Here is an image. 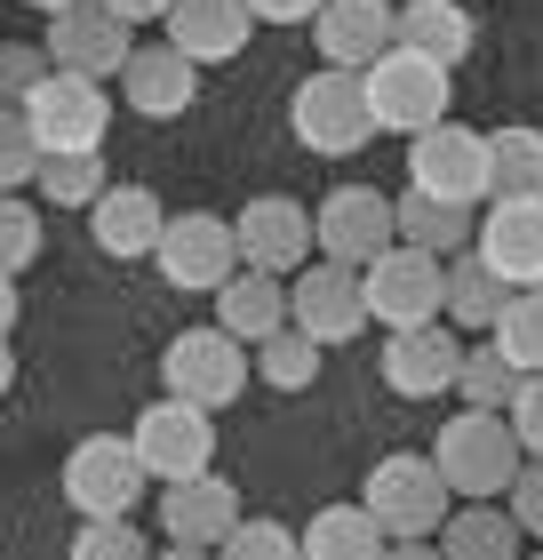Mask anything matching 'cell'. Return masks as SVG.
Instances as JSON below:
<instances>
[{"instance_id":"cell-1","label":"cell","mask_w":543,"mask_h":560,"mask_svg":"<svg viewBox=\"0 0 543 560\" xmlns=\"http://www.w3.org/2000/svg\"><path fill=\"white\" fill-rule=\"evenodd\" d=\"M456 72L416 57V48H383V57L359 72V89H368V113H376V137H424L448 120V89Z\"/></svg>"},{"instance_id":"cell-2","label":"cell","mask_w":543,"mask_h":560,"mask_svg":"<svg viewBox=\"0 0 543 560\" xmlns=\"http://www.w3.org/2000/svg\"><path fill=\"white\" fill-rule=\"evenodd\" d=\"M359 504H368V521H376L392 545H432L456 497H448V480H439V465H432V456H408V448H392V456H383V465L368 472Z\"/></svg>"},{"instance_id":"cell-3","label":"cell","mask_w":543,"mask_h":560,"mask_svg":"<svg viewBox=\"0 0 543 560\" xmlns=\"http://www.w3.org/2000/svg\"><path fill=\"white\" fill-rule=\"evenodd\" d=\"M432 465H439V480H448V497L487 504V497L511 489V472H520V441H511V424L496 409H463V417L439 424Z\"/></svg>"},{"instance_id":"cell-4","label":"cell","mask_w":543,"mask_h":560,"mask_svg":"<svg viewBox=\"0 0 543 560\" xmlns=\"http://www.w3.org/2000/svg\"><path fill=\"white\" fill-rule=\"evenodd\" d=\"M248 345H232L224 328H185V337H168L161 352V385L168 400H192V409H232V400L248 393Z\"/></svg>"},{"instance_id":"cell-5","label":"cell","mask_w":543,"mask_h":560,"mask_svg":"<svg viewBox=\"0 0 543 560\" xmlns=\"http://www.w3.org/2000/svg\"><path fill=\"white\" fill-rule=\"evenodd\" d=\"M137 497H144V465H137V448H128V432H88V441H72L64 504L81 521H128Z\"/></svg>"},{"instance_id":"cell-6","label":"cell","mask_w":543,"mask_h":560,"mask_svg":"<svg viewBox=\"0 0 543 560\" xmlns=\"http://www.w3.org/2000/svg\"><path fill=\"white\" fill-rule=\"evenodd\" d=\"M128 448H137L144 480L176 489V480H200L216 465V417L192 409V400H152V409L137 417V432H128Z\"/></svg>"},{"instance_id":"cell-7","label":"cell","mask_w":543,"mask_h":560,"mask_svg":"<svg viewBox=\"0 0 543 560\" xmlns=\"http://www.w3.org/2000/svg\"><path fill=\"white\" fill-rule=\"evenodd\" d=\"M288 129L304 152H328V161H344V152H359L376 137V113H368V89H359V72H312V81L296 89L288 105Z\"/></svg>"},{"instance_id":"cell-8","label":"cell","mask_w":543,"mask_h":560,"mask_svg":"<svg viewBox=\"0 0 543 560\" xmlns=\"http://www.w3.org/2000/svg\"><path fill=\"white\" fill-rule=\"evenodd\" d=\"M439 257H424V248H408V241H392L383 257H368L359 265V296H368V328H424V320H439Z\"/></svg>"},{"instance_id":"cell-9","label":"cell","mask_w":543,"mask_h":560,"mask_svg":"<svg viewBox=\"0 0 543 560\" xmlns=\"http://www.w3.org/2000/svg\"><path fill=\"white\" fill-rule=\"evenodd\" d=\"M408 192H432V200H456V209H480V200H487V129L439 120V129L408 137Z\"/></svg>"},{"instance_id":"cell-10","label":"cell","mask_w":543,"mask_h":560,"mask_svg":"<svg viewBox=\"0 0 543 560\" xmlns=\"http://www.w3.org/2000/svg\"><path fill=\"white\" fill-rule=\"evenodd\" d=\"M24 120H33L40 152H96L113 129V89L81 81V72H48V81L24 96Z\"/></svg>"},{"instance_id":"cell-11","label":"cell","mask_w":543,"mask_h":560,"mask_svg":"<svg viewBox=\"0 0 543 560\" xmlns=\"http://www.w3.org/2000/svg\"><path fill=\"white\" fill-rule=\"evenodd\" d=\"M48 65L57 72H81V81H120V65H128V48H137V33L105 9V0H72V9L48 16Z\"/></svg>"},{"instance_id":"cell-12","label":"cell","mask_w":543,"mask_h":560,"mask_svg":"<svg viewBox=\"0 0 543 560\" xmlns=\"http://www.w3.org/2000/svg\"><path fill=\"white\" fill-rule=\"evenodd\" d=\"M152 265H161V280L168 289H224L232 272H240V241H232V217H168L161 224V248H152Z\"/></svg>"},{"instance_id":"cell-13","label":"cell","mask_w":543,"mask_h":560,"mask_svg":"<svg viewBox=\"0 0 543 560\" xmlns=\"http://www.w3.org/2000/svg\"><path fill=\"white\" fill-rule=\"evenodd\" d=\"M232 241H240V265L248 272H272V280H288L312 265V209L288 192H256L240 217H232Z\"/></svg>"},{"instance_id":"cell-14","label":"cell","mask_w":543,"mask_h":560,"mask_svg":"<svg viewBox=\"0 0 543 560\" xmlns=\"http://www.w3.org/2000/svg\"><path fill=\"white\" fill-rule=\"evenodd\" d=\"M288 328H304L320 352L328 345H352L359 328H368V296H359V272L352 265H304L288 272Z\"/></svg>"},{"instance_id":"cell-15","label":"cell","mask_w":543,"mask_h":560,"mask_svg":"<svg viewBox=\"0 0 543 560\" xmlns=\"http://www.w3.org/2000/svg\"><path fill=\"white\" fill-rule=\"evenodd\" d=\"M312 248L328 265H368L392 248V200H383L376 185H335L320 209H312Z\"/></svg>"},{"instance_id":"cell-16","label":"cell","mask_w":543,"mask_h":560,"mask_svg":"<svg viewBox=\"0 0 543 560\" xmlns=\"http://www.w3.org/2000/svg\"><path fill=\"white\" fill-rule=\"evenodd\" d=\"M472 257L504 289H543V200H496L472 224Z\"/></svg>"},{"instance_id":"cell-17","label":"cell","mask_w":543,"mask_h":560,"mask_svg":"<svg viewBox=\"0 0 543 560\" xmlns=\"http://www.w3.org/2000/svg\"><path fill=\"white\" fill-rule=\"evenodd\" d=\"M456 369H463V345L448 320H424V328H392V345H383V385L400 400H439L456 393Z\"/></svg>"},{"instance_id":"cell-18","label":"cell","mask_w":543,"mask_h":560,"mask_svg":"<svg viewBox=\"0 0 543 560\" xmlns=\"http://www.w3.org/2000/svg\"><path fill=\"white\" fill-rule=\"evenodd\" d=\"M328 72H368L392 48V0H320V16L304 24Z\"/></svg>"},{"instance_id":"cell-19","label":"cell","mask_w":543,"mask_h":560,"mask_svg":"<svg viewBox=\"0 0 543 560\" xmlns=\"http://www.w3.org/2000/svg\"><path fill=\"white\" fill-rule=\"evenodd\" d=\"M240 489L216 472H200V480H176V489H161V537L168 545H192V552H216L232 528H240Z\"/></svg>"},{"instance_id":"cell-20","label":"cell","mask_w":543,"mask_h":560,"mask_svg":"<svg viewBox=\"0 0 543 560\" xmlns=\"http://www.w3.org/2000/svg\"><path fill=\"white\" fill-rule=\"evenodd\" d=\"M113 89L128 96V113H137V120H185L192 96H200V65L176 57L168 40L161 48H128V65H120Z\"/></svg>"},{"instance_id":"cell-21","label":"cell","mask_w":543,"mask_h":560,"mask_svg":"<svg viewBox=\"0 0 543 560\" xmlns=\"http://www.w3.org/2000/svg\"><path fill=\"white\" fill-rule=\"evenodd\" d=\"M161 24H168V48L192 57V65H232L248 48V33H256L248 0H176Z\"/></svg>"},{"instance_id":"cell-22","label":"cell","mask_w":543,"mask_h":560,"mask_svg":"<svg viewBox=\"0 0 543 560\" xmlns=\"http://www.w3.org/2000/svg\"><path fill=\"white\" fill-rule=\"evenodd\" d=\"M161 224H168V209H161V192H152V185H105V192H96V209H88L96 248L120 257V265L152 257V248H161Z\"/></svg>"},{"instance_id":"cell-23","label":"cell","mask_w":543,"mask_h":560,"mask_svg":"<svg viewBox=\"0 0 543 560\" xmlns=\"http://www.w3.org/2000/svg\"><path fill=\"white\" fill-rule=\"evenodd\" d=\"M216 328H224L232 345H264L272 328H288V280L240 265V272L216 289Z\"/></svg>"},{"instance_id":"cell-24","label":"cell","mask_w":543,"mask_h":560,"mask_svg":"<svg viewBox=\"0 0 543 560\" xmlns=\"http://www.w3.org/2000/svg\"><path fill=\"white\" fill-rule=\"evenodd\" d=\"M472 209H456V200H432V192H400L392 200V241H408V248H424V257H463L472 248Z\"/></svg>"},{"instance_id":"cell-25","label":"cell","mask_w":543,"mask_h":560,"mask_svg":"<svg viewBox=\"0 0 543 560\" xmlns=\"http://www.w3.org/2000/svg\"><path fill=\"white\" fill-rule=\"evenodd\" d=\"M392 48H416V57L456 72L472 57V16L456 0H408V9H392Z\"/></svg>"},{"instance_id":"cell-26","label":"cell","mask_w":543,"mask_h":560,"mask_svg":"<svg viewBox=\"0 0 543 560\" xmlns=\"http://www.w3.org/2000/svg\"><path fill=\"white\" fill-rule=\"evenodd\" d=\"M296 545H304V560H383L392 537L368 521V504H320V513L296 528Z\"/></svg>"},{"instance_id":"cell-27","label":"cell","mask_w":543,"mask_h":560,"mask_svg":"<svg viewBox=\"0 0 543 560\" xmlns=\"http://www.w3.org/2000/svg\"><path fill=\"white\" fill-rule=\"evenodd\" d=\"M487 200H543V129H487Z\"/></svg>"},{"instance_id":"cell-28","label":"cell","mask_w":543,"mask_h":560,"mask_svg":"<svg viewBox=\"0 0 543 560\" xmlns=\"http://www.w3.org/2000/svg\"><path fill=\"white\" fill-rule=\"evenodd\" d=\"M504 296H511V289L472 257V248H463V257H448V272H439V320H456V328H496Z\"/></svg>"},{"instance_id":"cell-29","label":"cell","mask_w":543,"mask_h":560,"mask_svg":"<svg viewBox=\"0 0 543 560\" xmlns=\"http://www.w3.org/2000/svg\"><path fill=\"white\" fill-rule=\"evenodd\" d=\"M439 560H520V521L496 504H463L456 521H439Z\"/></svg>"},{"instance_id":"cell-30","label":"cell","mask_w":543,"mask_h":560,"mask_svg":"<svg viewBox=\"0 0 543 560\" xmlns=\"http://www.w3.org/2000/svg\"><path fill=\"white\" fill-rule=\"evenodd\" d=\"M487 345H496L520 376H543V289H511L496 328H487Z\"/></svg>"},{"instance_id":"cell-31","label":"cell","mask_w":543,"mask_h":560,"mask_svg":"<svg viewBox=\"0 0 543 560\" xmlns=\"http://www.w3.org/2000/svg\"><path fill=\"white\" fill-rule=\"evenodd\" d=\"M40 200L48 209H96V192L113 185L105 176V152H40Z\"/></svg>"},{"instance_id":"cell-32","label":"cell","mask_w":543,"mask_h":560,"mask_svg":"<svg viewBox=\"0 0 543 560\" xmlns=\"http://www.w3.org/2000/svg\"><path fill=\"white\" fill-rule=\"evenodd\" d=\"M248 369L264 376L272 393H304V385L320 376V345L304 337V328H272V337L256 345V361H248Z\"/></svg>"},{"instance_id":"cell-33","label":"cell","mask_w":543,"mask_h":560,"mask_svg":"<svg viewBox=\"0 0 543 560\" xmlns=\"http://www.w3.org/2000/svg\"><path fill=\"white\" fill-rule=\"evenodd\" d=\"M456 393H463V409H511V393H520V369L504 361L496 345H472L463 352V369H456Z\"/></svg>"},{"instance_id":"cell-34","label":"cell","mask_w":543,"mask_h":560,"mask_svg":"<svg viewBox=\"0 0 543 560\" xmlns=\"http://www.w3.org/2000/svg\"><path fill=\"white\" fill-rule=\"evenodd\" d=\"M33 176H40V137L24 105H0V192H24Z\"/></svg>"},{"instance_id":"cell-35","label":"cell","mask_w":543,"mask_h":560,"mask_svg":"<svg viewBox=\"0 0 543 560\" xmlns=\"http://www.w3.org/2000/svg\"><path fill=\"white\" fill-rule=\"evenodd\" d=\"M40 241H48L40 233V209L24 192H0V272H24L40 257Z\"/></svg>"},{"instance_id":"cell-36","label":"cell","mask_w":543,"mask_h":560,"mask_svg":"<svg viewBox=\"0 0 543 560\" xmlns=\"http://www.w3.org/2000/svg\"><path fill=\"white\" fill-rule=\"evenodd\" d=\"M216 560H304V545H296V528H280V521H240L216 545Z\"/></svg>"},{"instance_id":"cell-37","label":"cell","mask_w":543,"mask_h":560,"mask_svg":"<svg viewBox=\"0 0 543 560\" xmlns=\"http://www.w3.org/2000/svg\"><path fill=\"white\" fill-rule=\"evenodd\" d=\"M72 560H152V537H137V521H81Z\"/></svg>"},{"instance_id":"cell-38","label":"cell","mask_w":543,"mask_h":560,"mask_svg":"<svg viewBox=\"0 0 543 560\" xmlns=\"http://www.w3.org/2000/svg\"><path fill=\"white\" fill-rule=\"evenodd\" d=\"M48 48H33V40H0V105H24L40 81H48Z\"/></svg>"},{"instance_id":"cell-39","label":"cell","mask_w":543,"mask_h":560,"mask_svg":"<svg viewBox=\"0 0 543 560\" xmlns=\"http://www.w3.org/2000/svg\"><path fill=\"white\" fill-rule=\"evenodd\" d=\"M504 424H511V441H520V456H535V465H543V376H520Z\"/></svg>"},{"instance_id":"cell-40","label":"cell","mask_w":543,"mask_h":560,"mask_svg":"<svg viewBox=\"0 0 543 560\" xmlns=\"http://www.w3.org/2000/svg\"><path fill=\"white\" fill-rule=\"evenodd\" d=\"M511 521H520V537H543V465L520 456V472H511Z\"/></svg>"},{"instance_id":"cell-41","label":"cell","mask_w":543,"mask_h":560,"mask_svg":"<svg viewBox=\"0 0 543 560\" xmlns=\"http://www.w3.org/2000/svg\"><path fill=\"white\" fill-rule=\"evenodd\" d=\"M248 16H256V24H312L320 0H248Z\"/></svg>"},{"instance_id":"cell-42","label":"cell","mask_w":543,"mask_h":560,"mask_svg":"<svg viewBox=\"0 0 543 560\" xmlns=\"http://www.w3.org/2000/svg\"><path fill=\"white\" fill-rule=\"evenodd\" d=\"M105 9H113L120 24H161V16L176 9V0H105Z\"/></svg>"},{"instance_id":"cell-43","label":"cell","mask_w":543,"mask_h":560,"mask_svg":"<svg viewBox=\"0 0 543 560\" xmlns=\"http://www.w3.org/2000/svg\"><path fill=\"white\" fill-rule=\"evenodd\" d=\"M9 328H16V272H0V345H9Z\"/></svg>"},{"instance_id":"cell-44","label":"cell","mask_w":543,"mask_h":560,"mask_svg":"<svg viewBox=\"0 0 543 560\" xmlns=\"http://www.w3.org/2000/svg\"><path fill=\"white\" fill-rule=\"evenodd\" d=\"M383 560H439V545H383Z\"/></svg>"},{"instance_id":"cell-45","label":"cell","mask_w":543,"mask_h":560,"mask_svg":"<svg viewBox=\"0 0 543 560\" xmlns=\"http://www.w3.org/2000/svg\"><path fill=\"white\" fill-rule=\"evenodd\" d=\"M9 385H16V352L0 345V400H9Z\"/></svg>"},{"instance_id":"cell-46","label":"cell","mask_w":543,"mask_h":560,"mask_svg":"<svg viewBox=\"0 0 543 560\" xmlns=\"http://www.w3.org/2000/svg\"><path fill=\"white\" fill-rule=\"evenodd\" d=\"M152 560H216V552H192V545H161Z\"/></svg>"},{"instance_id":"cell-47","label":"cell","mask_w":543,"mask_h":560,"mask_svg":"<svg viewBox=\"0 0 543 560\" xmlns=\"http://www.w3.org/2000/svg\"><path fill=\"white\" fill-rule=\"evenodd\" d=\"M24 9H40V16H57V9H72V0H24Z\"/></svg>"},{"instance_id":"cell-48","label":"cell","mask_w":543,"mask_h":560,"mask_svg":"<svg viewBox=\"0 0 543 560\" xmlns=\"http://www.w3.org/2000/svg\"><path fill=\"white\" fill-rule=\"evenodd\" d=\"M528 560H543V552H528Z\"/></svg>"}]
</instances>
